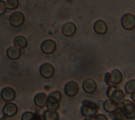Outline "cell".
Listing matches in <instances>:
<instances>
[{"instance_id": "obj_16", "label": "cell", "mask_w": 135, "mask_h": 120, "mask_svg": "<svg viewBox=\"0 0 135 120\" xmlns=\"http://www.w3.org/2000/svg\"><path fill=\"white\" fill-rule=\"evenodd\" d=\"M111 73L110 84L113 85H119L122 81L123 76L122 73L118 69L113 70Z\"/></svg>"}, {"instance_id": "obj_3", "label": "cell", "mask_w": 135, "mask_h": 120, "mask_svg": "<svg viewBox=\"0 0 135 120\" xmlns=\"http://www.w3.org/2000/svg\"><path fill=\"white\" fill-rule=\"evenodd\" d=\"M24 15L21 12H15L9 17V22L11 26L14 27H19L22 26L25 22Z\"/></svg>"}, {"instance_id": "obj_17", "label": "cell", "mask_w": 135, "mask_h": 120, "mask_svg": "<svg viewBox=\"0 0 135 120\" xmlns=\"http://www.w3.org/2000/svg\"><path fill=\"white\" fill-rule=\"evenodd\" d=\"M43 118L44 120H58L59 115L55 111L46 109L43 113Z\"/></svg>"}, {"instance_id": "obj_11", "label": "cell", "mask_w": 135, "mask_h": 120, "mask_svg": "<svg viewBox=\"0 0 135 120\" xmlns=\"http://www.w3.org/2000/svg\"><path fill=\"white\" fill-rule=\"evenodd\" d=\"M76 31V26L72 22H67L62 27V34L66 37H71L74 35Z\"/></svg>"}, {"instance_id": "obj_25", "label": "cell", "mask_w": 135, "mask_h": 120, "mask_svg": "<svg viewBox=\"0 0 135 120\" xmlns=\"http://www.w3.org/2000/svg\"><path fill=\"white\" fill-rule=\"evenodd\" d=\"M45 106L49 109L55 111L59 108L60 104H59V103L51 102H49V101H47Z\"/></svg>"}, {"instance_id": "obj_23", "label": "cell", "mask_w": 135, "mask_h": 120, "mask_svg": "<svg viewBox=\"0 0 135 120\" xmlns=\"http://www.w3.org/2000/svg\"><path fill=\"white\" fill-rule=\"evenodd\" d=\"M6 6L9 10H14L16 9L19 5L18 0H6Z\"/></svg>"}, {"instance_id": "obj_8", "label": "cell", "mask_w": 135, "mask_h": 120, "mask_svg": "<svg viewBox=\"0 0 135 120\" xmlns=\"http://www.w3.org/2000/svg\"><path fill=\"white\" fill-rule=\"evenodd\" d=\"M82 89L84 92L87 94H93L97 88V85L94 80L92 78H87L85 79L82 83Z\"/></svg>"}, {"instance_id": "obj_6", "label": "cell", "mask_w": 135, "mask_h": 120, "mask_svg": "<svg viewBox=\"0 0 135 120\" xmlns=\"http://www.w3.org/2000/svg\"><path fill=\"white\" fill-rule=\"evenodd\" d=\"M56 48V43L52 39H46L41 45L42 52L45 54H51L55 52Z\"/></svg>"}, {"instance_id": "obj_33", "label": "cell", "mask_w": 135, "mask_h": 120, "mask_svg": "<svg viewBox=\"0 0 135 120\" xmlns=\"http://www.w3.org/2000/svg\"><path fill=\"white\" fill-rule=\"evenodd\" d=\"M134 32H135V28H134Z\"/></svg>"}, {"instance_id": "obj_29", "label": "cell", "mask_w": 135, "mask_h": 120, "mask_svg": "<svg viewBox=\"0 0 135 120\" xmlns=\"http://www.w3.org/2000/svg\"><path fill=\"white\" fill-rule=\"evenodd\" d=\"M130 97H131V98L132 100V101L135 103V92L131 94Z\"/></svg>"}, {"instance_id": "obj_20", "label": "cell", "mask_w": 135, "mask_h": 120, "mask_svg": "<svg viewBox=\"0 0 135 120\" xmlns=\"http://www.w3.org/2000/svg\"><path fill=\"white\" fill-rule=\"evenodd\" d=\"M124 91L128 94H131L135 92V79L130 80L126 83Z\"/></svg>"}, {"instance_id": "obj_19", "label": "cell", "mask_w": 135, "mask_h": 120, "mask_svg": "<svg viewBox=\"0 0 135 120\" xmlns=\"http://www.w3.org/2000/svg\"><path fill=\"white\" fill-rule=\"evenodd\" d=\"M62 94L59 91H55L51 93L47 96V101L51 102L59 103L61 99Z\"/></svg>"}, {"instance_id": "obj_15", "label": "cell", "mask_w": 135, "mask_h": 120, "mask_svg": "<svg viewBox=\"0 0 135 120\" xmlns=\"http://www.w3.org/2000/svg\"><path fill=\"white\" fill-rule=\"evenodd\" d=\"M47 101V96L44 93H37L34 97V102L35 104L39 107H43L45 106Z\"/></svg>"}, {"instance_id": "obj_10", "label": "cell", "mask_w": 135, "mask_h": 120, "mask_svg": "<svg viewBox=\"0 0 135 120\" xmlns=\"http://www.w3.org/2000/svg\"><path fill=\"white\" fill-rule=\"evenodd\" d=\"M1 97L3 100L6 102H10L14 99L16 96V93L14 89L10 87L4 88L1 93Z\"/></svg>"}, {"instance_id": "obj_26", "label": "cell", "mask_w": 135, "mask_h": 120, "mask_svg": "<svg viewBox=\"0 0 135 120\" xmlns=\"http://www.w3.org/2000/svg\"><path fill=\"white\" fill-rule=\"evenodd\" d=\"M6 4L4 1L1 0L0 1V16L3 15L6 11Z\"/></svg>"}, {"instance_id": "obj_12", "label": "cell", "mask_w": 135, "mask_h": 120, "mask_svg": "<svg viewBox=\"0 0 135 120\" xmlns=\"http://www.w3.org/2000/svg\"><path fill=\"white\" fill-rule=\"evenodd\" d=\"M18 111V107L16 104L13 103L5 104L3 108V114L7 117L14 116Z\"/></svg>"}, {"instance_id": "obj_32", "label": "cell", "mask_w": 135, "mask_h": 120, "mask_svg": "<svg viewBox=\"0 0 135 120\" xmlns=\"http://www.w3.org/2000/svg\"><path fill=\"white\" fill-rule=\"evenodd\" d=\"M0 120H2V119H1V118H0Z\"/></svg>"}, {"instance_id": "obj_24", "label": "cell", "mask_w": 135, "mask_h": 120, "mask_svg": "<svg viewBox=\"0 0 135 120\" xmlns=\"http://www.w3.org/2000/svg\"><path fill=\"white\" fill-rule=\"evenodd\" d=\"M118 88L115 85H110L108 86L106 91V96L109 98L111 99Z\"/></svg>"}, {"instance_id": "obj_7", "label": "cell", "mask_w": 135, "mask_h": 120, "mask_svg": "<svg viewBox=\"0 0 135 120\" xmlns=\"http://www.w3.org/2000/svg\"><path fill=\"white\" fill-rule=\"evenodd\" d=\"M54 71L53 66L49 63L43 64L40 67V73L45 78H51L54 74Z\"/></svg>"}, {"instance_id": "obj_22", "label": "cell", "mask_w": 135, "mask_h": 120, "mask_svg": "<svg viewBox=\"0 0 135 120\" xmlns=\"http://www.w3.org/2000/svg\"><path fill=\"white\" fill-rule=\"evenodd\" d=\"M22 120H40L39 117L35 114L31 112H26L21 117Z\"/></svg>"}, {"instance_id": "obj_14", "label": "cell", "mask_w": 135, "mask_h": 120, "mask_svg": "<svg viewBox=\"0 0 135 120\" xmlns=\"http://www.w3.org/2000/svg\"><path fill=\"white\" fill-rule=\"evenodd\" d=\"M6 54L9 58L13 60H16L21 57L22 52L20 48L15 46H13L9 47L7 49Z\"/></svg>"}, {"instance_id": "obj_4", "label": "cell", "mask_w": 135, "mask_h": 120, "mask_svg": "<svg viewBox=\"0 0 135 120\" xmlns=\"http://www.w3.org/2000/svg\"><path fill=\"white\" fill-rule=\"evenodd\" d=\"M121 24L122 27L126 30H132L135 27V16L127 13L121 18Z\"/></svg>"}, {"instance_id": "obj_27", "label": "cell", "mask_w": 135, "mask_h": 120, "mask_svg": "<svg viewBox=\"0 0 135 120\" xmlns=\"http://www.w3.org/2000/svg\"><path fill=\"white\" fill-rule=\"evenodd\" d=\"M92 120H108V118L104 114H98L93 116Z\"/></svg>"}, {"instance_id": "obj_2", "label": "cell", "mask_w": 135, "mask_h": 120, "mask_svg": "<svg viewBox=\"0 0 135 120\" xmlns=\"http://www.w3.org/2000/svg\"><path fill=\"white\" fill-rule=\"evenodd\" d=\"M99 108V106L95 103L88 99H84L82 102L80 112L84 117H92L97 114Z\"/></svg>"}, {"instance_id": "obj_5", "label": "cell", "mask_w": 135, "mask_h": 120, "mask_svg": "<svg viewBox=\"0 0 135 120\" xmlns=\"http://www.w3.org/2000/svg\"><path fill=\"white\" fill-rule=\"evenodd\" d=\"M79 85L74 81H69L67 82L64 87V93L69 97H74L79 92Z\"/></svg>"}, {"instance_id": "obj_34", "label": "cell", "mask_w": 135, "mask_h": 120, "mask_svg": "<svg viewBox=\"0 0 135 120\" xmlns=\"http://www.w3.org/2000/svg\"><path fill=\"white\" fill-rule=\"evenodd\" d=\"M0 1H1V0H0Z\"/></svg>"}, {"instance_id": "obj_1", "label": "cell", "mask_w": 135, "mask_h": 120, "mask_svg": "<svg viewBox=\"0 0 135 120\" xmlns=\"http://www.w3.org/2000/svg\"><path fill=\"white\" fill-rule=\"evenodd\" d=\"M119 109L121 114L127 119L135 118V104L129 99H124L119 105Z\"/></svg>"}, {"instance_id": "obj_21", "label": "cell", "mask_w": 135, "mask_h": 120, "mask_svg": "<svg viewBox=\"0 0 135 120\" xmlns=\"http://www.w3.org/2000/svg\"><path fill=\"white\" fill-rule=\"evenodd\" d=\"M124 94L123 92L120 89H117L114 93L112 98L111 99L116 101L118 103H120L124 99Z\"/></svg>"}, {"instance_id": "obj_18", "label": "cell", "mask_w": 135, "mask_h": 120, "mask_svg": "<svg viewBox=\"0 0 135 120\" xmlns=\"http://www.w3.org/2000/svg\"><path fill=\"white\" fill-rule=\"evenodd\" d=\"M14 45L19 48H25L28 44L27 39L23 36H17L15 37L13 41Z\"/></svg>"}, {"instance_id": "obj_9", "label": "cell", "mask_w": 135, "mask_h": 120, "mask_svg": "<svg viewBox=\"0 0 135 120\" xmlns=\"http://www.w3.org/2000/svg\"><path fill=\"white\" fill-rule=\"evenodd\" d=\"M104 110L109 113H114L119 109L118 103L112 99H108L103 103Z\"/></svg>"}, {"instance_id": "obj_28", "label": "cell", "mask_w": 135, "mask_h": 120, "mask_svg": "<svg viewBox=\"0 0 135 120\" xmlns=\"http://www.w3.org/2000/svg\"><path fill=\"white\" fill-rule=\"evenodd\" d=\"M110 78H111V73L110 72H107L104 75V82L105 83V84L108 86L111 85Z\"/></svg>"}, {"instance_id": "obj_13", "label": "cell", "mask_w": 135, "mask_h": 120, "mask_svg": "<svg viewBox=\"0 0 135 120\" xmlns=\"http://www.w3.org/2000/svg\"><path fill=\"white\" fill-rule=\"evenodd\" d=\"M95 32L99 35L105 34L108 31V26L107 24L102 20L97 21L93 26Z\"/></svg>"}, {"instance_id": "obj_31", "label": "cell", "mask_w": 135, "mask_h": 120, "mask_svg": "<svg viewBox=\"0 0 135 120\" xmlns=\"http://www.w3.org/2000/svg\"><path fill=\"white\" fill-rule=\"evenodd\" d=\"M83 120H92V117H86Z\"/></svg>"}, {"instance_id": "obj_30", "label": "cell", "mask_w": 135, "mask_h": 120, "mask_svg": "<svg viewBox=\"0 0 135 120\" xmlns=\"http://www.w3.org/2000/svg\"><path fill=\"white\" fill-rule=\"evenodd\" d=\"M112 120H124V119L120 117L117 116V117H115L114 118H113Z\"/></svg>"}]
</instances>
